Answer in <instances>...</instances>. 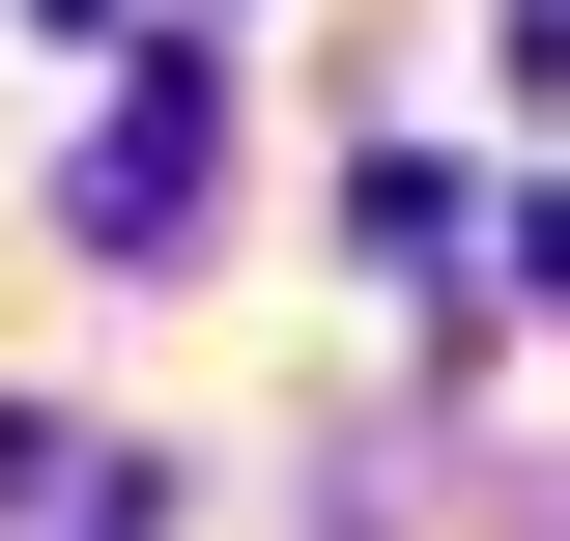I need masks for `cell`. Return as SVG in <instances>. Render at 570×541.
<instances>
[{"label": "cell", "mask_w": 570, "mask_h": 541, "mask_svg": "<svg viewBox=\"0 0 570 541\" xmlns=\"http://www.w3.org/2000/svg\"><path fill=\"white\" fill-rule=\"evenodd\" d=\"M58 29H86V0H58Z\"/></svg>", "instance_id": "cell-1"}]
</instances>
